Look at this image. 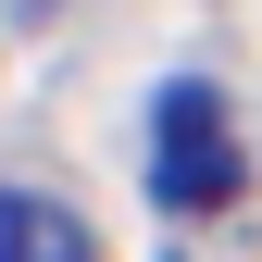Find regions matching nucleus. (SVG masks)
Returning a JSON list of instances; mask_svg holds the SVG:
<instances>
[{
    "label": "nucleus",
    "instance_id": "nucleus-1",
    "mask_svg": "<svg viewBox=\"0 0 262 262\" xmlns=\"http://www.w3.org/2000/svg\"><path fill=\"white\" fill-rule=\"evenodd\" d=\"M150 200L162 212H225L237 200V125H225L212 75H175L150 100Z\"/></svg>",
    "mask_w": 262,
    "mask_h": 262
},
{
    "label": "nucleus",
    "instance_id": "nucleus-2",
    "mask_svg": "<svg viewBox=\"0 0 262 262\" xmlns=\"http://www.w3.org/2000/svg\"><path fill=\"white\" fill-rule=\"evenodd\" d=\"M0 262H100V237L50 187H0Z\"/></svg>",
    "mask_w": 262,
    "mask_h": 262
},
{
    "label": "nucleus",
    "instance_id": "nucleus-3",
    "mask_svg": "<svg viewBox=\"0 0 262 262\" xmlns=\"http://www.w3.org/2000/svg\"><path fill=\"white\" fill-rule=\"evenodd\" d=\"M38 13H50V0H0V25H38Z\"/></svg>",
    "mask_w": 262,
    "mask_h": 262
}]
</instances>
